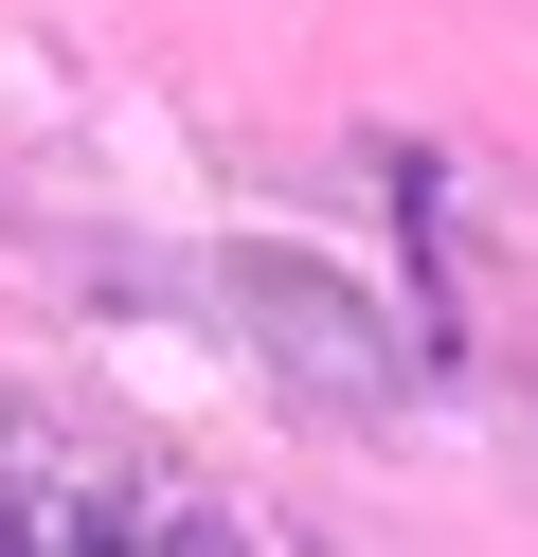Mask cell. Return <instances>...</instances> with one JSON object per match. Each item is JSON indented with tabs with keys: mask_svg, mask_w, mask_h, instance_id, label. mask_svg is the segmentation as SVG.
<instances>
[{
	"mask_svg": "<svg viewBox=\"0 0 538 557\" xmlns=\"http://www.w3.org/2000/svg\"><path fill=\"white\" fill-rule=\"evenodd\" d=\"M0 557H270L198 504V485L126 468V449H72L36 413H0Z\"/></svg>",
	"mask_w": 538,
	"mask_h": 557,
	"instance_id": "obj_1",
	"label": "cell"
}]
</instances>
